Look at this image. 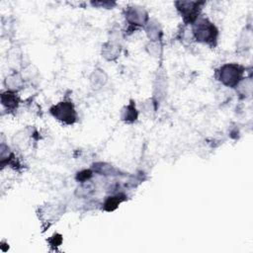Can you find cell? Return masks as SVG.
<instances>
[{
	"mask_svg": "<svg viewBox=\"0 0 253 253\" xmlns=\"http://www.w3.org/2000/svg\"><path fill=\"white\" fill-rule=\"evenodd\" d=\"M51 113L65 123L72 124L75 121V112L72 105L69 103L58 104L51 110Z\"/></svg>",
	"mask_w": 253,
	"mask_h": 253,
	"instance_id": "obj_1",
	"label": "cell"
}]
</instances>
